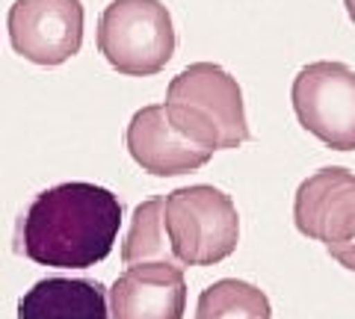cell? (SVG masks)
<instances>
[{"instance_id": "cell-1", "label": "cell", "mask_w": 355, "mask_h": 319, "mask_svg": "<svg viewBox=\"0 0 355 319\" xmlns=\"http://www.w3.org/2000/svg\"><path fill=\"white\" fill-rule=\"evenodd\" d=\"M121 225L119 198L95 183L71 181L39 192L18 216L15 251L39 266L89 269L110 257Z\"/></svg>"}, {"instance_id": "cell-2", "label": "cell", "mask_w": 355, "mask_h": 319, "mask_svg": "<svg viewBox=\"0 0 355 319\" xmlns=\"http://www.w3.org/2000/svg\"><path fill=\"white\" fill-rule=\"evenodd\" d=\"M163 107L172 125L205 148H240L252 136L240 83L216 62H193L172 77Z\"/></svg>"}, {"instance_id": "cell-3", "label": "cell", "mask_w": 355, "mask_h": 319, "mask_svg": "<svg viewBox=\"0 0 355 319\" xmlns=\"http://www.w3.org/2000/svg\"><path fill=\"white\" fill-rule=\"evenodd\" d=\"M163 213L181 266H214L234 255L240 216L231 195L216 186H181L163 195Z\"/></svg>"}, {"instance_id": "cell-4", "label": "cell", "mask_w": 355, "mask_h": 319, "mask_svg": "<svg viewBox=\"0 0 355 319\" xmlns=\"http://www.w3.org/2000/svg\"><path fill=\"white\" fill-rule=\"evenodd\" d=\"M98 51L119 74L151 77L175 53L172 15L160 0H113L98 24Z\"/></svg>"}, {"instance_id": "cell-5", "label": "cell", "mask_w": 355, "mask_h": 319, "mask_svg": "<svg viewBox=\"0 0 355 319\" xmlns=\"http://www.w3.org/2000/svg\"><path fill=\"white\" fill-rule=\"evenodd\" d=\"M291 101L308 134L335 151H355V71L349 65H305L293 80Z\"/></svg>"}, {"instance_id": "cell-6", "label": "cell", "mask_w": 355, "mask_h": 319, "mask_svg": "<svg viewBox=\"0 0 355 319\" xmlns=\"http://www.w3.org/2000/svg\"><path fill=\"white\" fill-rule=\"evenodd\" d=\"M9 42L36 65H60L83 45L80 0H15L9 9Z\"/></svg>"}, {"instance_id": "cell-7", "label": "cell", "mask_w": 355, "mask_h": 319, "mask_svg": "<svg viewBox=\"0 0 355 319\" xmlns=\"http://www.w3.org/2000/svg\"><path fill=\"white\" fill-rule=\"evenodd\" d=\"M296 230L323 246L355 239V174L329 166L305 178L293 201Z\"/></svg>"}, {"instance_id": "cell-8", "label": "cell", "mask_w": 355, "mask_h": 319, "mask_svg": "<svg viewBox=\"0 0 355 319\" xmlns=\"http://www.w3.org/2000/svg\"><path fill=\"white\" fill-rule=\"evenodd\" d=\"M125 142L137 166L148 174H157V178L196 172L214 157V148L198 145L172 125L163 104L137 109L128 125Z\"/></svg>"}, {"instance_id": "cell-9", "label": "cell", "mask_w": 355, "mask_h": 319, "mask_svg": "<svg viewBox=\"0 0 355 319\" xmlns=\"http://www.w3.org/2000/svg\"><path fill=\"white\" fill-rule=\"evenodd\" d=\"M184 266H175V263L128 266V272L110 290L113 319H184Z\"/></svg>"}, {"instance_id": "cell-10", "label": "cell", "mask_w": 355, "mask_h": 319, "mask_svg": "<svg viewBox=\"0 0 355 319\" xmlns=\"http://www.w3.org/2000/svg\"><path fill=\"white\" fill-rule=\"evenodd\" d=\"M107 293L101 281L44 278L18 302V319H107Z\"/></svg>"}, {"instance_id": "cell-11", "label": "cell", "mask_w": 355, "mask_h": 319, "mask_svg": "<svg viewBox=\"0 0 355 319\" xmlns=\"http://www.w3.org/2000/svg\"><path fill=\"white\" fill-rule=\"evenodd\" d=\"M121 260L125 266H142V263H175L181 266L172 251V239L166 230L163 195L142 201L130 219V230L121 246Z\"/></svg>"}, {"instance_id": "cell-12", "label": "cell", "mask_w": 355, "mask_h": 319, "mask_svg": "<svg viewBox=\"0 0 355 319\" xmlns=\"http://www.w3.org/2000/svg\"><path fill=\"white\" fill-rule=\"evenodd\" d=\"M196 319H272V304L254 284L222 278L198 295Z\"/></svg>"}, {"instance_id": "cell-13", "label": "cell", "mask_w": 355, "mask_h": 319, "mask_svg": "<svg viewBox=\"0 0 355 319\" xmlns=\"http://www.w3.org/2000/svg\"><path fill=\"white\" fill-rule=\"evenodd\" d=\"M331 260H338L343 269L355 272V239H349V243H340V246H326Z\"/></svg>"}, {"instance_id": "cell-14", "label": "cell", "mask_w": 355, "mask_h": 319, "mask_svg": "<svg viewBox=\"0 0 355 319\" xmlns=\"http://www.w3.org/2000/svg\"><path fill=\"white\" fill-rule=\"evenodd\" d=\"M343 6H347V15L352 18V24H355V0H343Z\"/></svg>"}]
</instances>
